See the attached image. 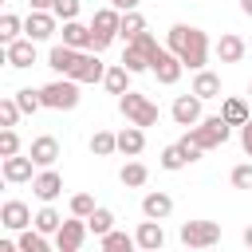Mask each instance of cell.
<instances>
[{"instance_id":"cell-1","label":"cell","mask_w":252,"mask_h":252,"mask_svg":"<svg viewBox=\"0 0 252 252\" xmlns=\"http://www.w3.org/2000/svg\"><path fill=\"white\" fill-rule=\"evenodd\" d=\"M165 47L185 63V71H201V67L209 63V51H213L209 35H205L201 28H193V24H173V28L165 32Z\"/></svg>"},{"instance_id":"cell-2","label":"cell","mask_w":252,"mask_h":252,"mask_svg":"<svg viewBox=\"0 0 252 252\" xmlns=\"http://www.w3.org/2000/svg\"><path fill=\"white\" fill-rule=\"evenodd\" d=\"M79 87H83L79 79H71V75H55L51 83H43V87H39L43 106H47V110H75V106H79V98H83V94H79Z\"/></svg>"},{"instance_id":"cell-3","label":"cell","mask_w":252,"mask_h":252,"mask_svg":"<svg viewBox=\"0 0 252 252\" xmlns=\"http://www.w3.org/2000/svg\"><path fill=\"white\" fill-rule=\"evenodd\" d=\"M118 110H122V118L126 122H134V126H158V102L150 98V94H138V91H126V94H118Z\"/></svg>"},{"instance_id":"cell-4","label":"cell","mask_w":252,"mask_h":252,"mask_svg":"<svg viewBox=\"0 0 252 252\" xmlns=\"http://www.w3.org/2000/svg\"><path fill=\"white\" fill-rule=\"evenodd\" d=\"M118 28H122V12H118L114 4L98 8V12L91 16V32H94L91 47H94V51H106V47H110V43L118 39Z\"/></svg>"},{"instance_id":"cell-5","label":"cell","mask_w":252,"mask_h":252,"mask_svg":"<svg viewBox=\"0 0 252 252\" xmlns=\"http://www.w3.org/2000/svg\"><path fill=\"white\" fill-rule=\"evenodd\" d=\"M201 150H217V146H224L228 142V134H232V126L224 122V114H209V118H201L197 126H189L185 130Z\"/></svg>"},{"instance_id":"cell-6","label":"cell","mask_w":252,"mask_h":252,"mask_svg":"<svg viewBox=\"0 0 252 252\" xmlns=\"http://www.w3.org/2000/svg\"><path fill=\"white\" fill-rule=\"evenodd\" d=\"M201 146L185 134V138H177V142H169L165 150H161V158H158V165L161 169H169V173H177V169H185V165H193V161H201Z\"/></svg>"},{"instance_id":"cell-7","label":"cell","mask_w":252,"mask_h":252,"mask_svg":"<svg viewBox=\"0 0 252 252\" xmlns=\"http://www.w3.org/2000/svg\"><path fill=\"white\" fill-rule=\"evenodd\" d=\"M177 236L185 248H213V244H220V224L217 220H185Z\"/></svg>"},{"instance_id":"cell-8","label":"cell","mask_w":252,"mask_h":252,"mask_svg":"<svg viewBox=\"0 0 252 252\" xmlns=\"http://www.w3.org/2000/svg\"><path fill=\"white\" fill-rule=\"evenodd\" d=\"M87 236H91L87 217H75V213H71V217L59 224V232H55V248H59V252H79Z\"/></svg>"},{"instance_id":"cell-9","label":"cell","mask_w":252,"mask_h":252,"mask_svg":"<svg viewBox=\"0 0 252 252\" xmlns=\"http://www.w3.org/2000/svg\"><path fill=\"white\" fill-rule=\"evenodd\" d=\"M55 32H59V16H55V12H39V8H32V12L24 16V35H28V39L43 43V39H51Z\"/></svg>"},{"instance_id":"cell-10","label":"cell","mask_w":252,"mask_h":252,"mask_svg":"<svg viewBox=\"0 0 252 252\" xmlns=\"http://www.w3.org/2000/svg\"><path fill=\"white\" fill-rule=\"evenodd\" d=\"M35 158L32 154H12V158H0V173H4V181L8 185H24V181H32L35 177Z\"/></svg>"},{"instance_id":"cell-11","label":"cell","mask_w":252,"mask_h":252,"mask_svg":"<svg viewBox=\"0 0 252 252\" xmlns=\"http://www.w3.org/2000/svg\"><path fill=\"white\" fill-rule=\"evenodd\" d=\"M98 55H102V51H94V47L79 51V59H75V67H71V79H79V83H102L106 63H102Z\"/></svg>"},{"instance_id":"cell-12","label":"cell","mask_w":252,"mask_h":252,"mask_svg":"<svg viewBox=\"0 0 252 252\" xmlns=\"http://www.w3.org/2000/svg\"><path fill=\"white\" fill-rule=\"evenodd\" d=\"M150 71H154V79L161 83V87H173L177 79H181V71H185V63L169 51V47H161L158 55H154V63H150Z\"/></svg>"},{"instance_id":"cell-13","label":"cell","mask_w":252,"mask_h":252,"mask_svg":"<svg viewBox=\"0 0 252 252\" xmlns=\"http://www.w3.org/2000/svg\"><path fill=\"white\" fill-rule=\"evenodd\" d=\"M4 63H8V67H16V71H28V67H35V39L20 35V39L4 43Z\"/></svg>"},{"instance_id":"cell-14","label":"cell","mask_w":252,"mask_h":252,"mask_svg":"<svg viewBox=\"0 0 252 252\" xmlns=\"http://www.w3.org/2000/svg\"><path fill=\"white\" fill-rule=\"evenodd\" d=\"M201 102H205V98H197L193 91H189V94H177V98H173V106H169L173 122H177V126H185V130H189V126H197V122L205 118V114H201Z\"/></svg>"},{"instance_id":"cell-15","label":"cell","mask_w":252,"mask_h":252,"mask_svg":"<svg viewBox=\"0 0 252 252\" xmlns=\"http://www.w3.org/2000/svg\"><path fill=\"white\" fill-rule=\"evenodd\" d=\"M32 193L43 201V205H51L59 193H63V173L55 169V165H47V169H39L35 177H32Z\"/></svg>"},{"instance_id":"cell-16","label":"cell","mask_w":252,"mask_h":252,"mask_svg":"<svg viewBox=\"0 0 252 252\" xmlns=\"http://www.w3.org/2000/svg\"><path fill=\"white\" fill-rule=\"evenodd\" d=\"M213 51H217L220 63H240V59L248 55V39H240L236 32H224V35L213 43Z\"/></svg>"},{"instance_id":"cell-17","label":"cell","mask_w":252,"mask_h":252,"mask_svg":"<svg viewBox=\"0 0 252 252\" xmlns=\"http://www.w3.org/2000/svg\"><path fill=\"white\" fill-rule=\"evenodd\" d=\"M28 154L35 158V165H39V169H47V165H55V161H59V138H55V134H39V138H32Z\"/></svg>"},{"instance_id":"cell-18","label":"cell","mask_w":252,"mask_h":252,"mask_svg":"<svg viewBox=\"0 0 252 252\" xmlns=\"http://www.w3.org/2000/svg\"><path fill=\"white\" fill-rule=\"evenodd\" d=\"M35 217H32V209L24 205V201H4L0 205V224L8 228V232H20V228H28Z\"/></svg>"},{"instance_id":"cell-19","label":"cell","mask_w":252,"mask_h":252,"mask_svg":"<svg viewBox=\"0 0 252 252\" xmlns=\"http://www.w3.org/2000/svg\"><path fill=\"white\" fill-rule=\"evenodd\" d=\"M134 240H138V248L142 252H158L161 244H165V228H161V220H142L138 228H134Z\"/></svg>"},{"instance_id":"cell-20","label":"cell","mask_w":252,"mask_h":252,"mask_svg":"<svg viewBox=\"0 0 252 252\" xmlns=\"http://www.w3.org/2000/svg\"><path fill=\"white\" fill-rule=\"evenodd\" d=\"M146 150V126H134V122H126L122 130H118V154H126V158H138Z\"/></svg>"},{"instance_id":"cell-21","label":"cell","mask_w":252,"mask_h":252,"mask_svg":"<svg viewBox=\"0 0 252 252\" xmlns=\"http://www.w3.org/2000/svg\"><path fill=\"white\" fill-rule=\"evenodd\" d=\"M169 213H173V197H169V193L150 189V193L142 197V217H150V220H165Z\"/></svg>"},{"instance_id":"cell-22","label":"cell","mask_w":252,"mask_h":252,"mask_svg":"<svg viewBox=\"0 0 252 252\" xmlns=\"http://www.w3.org/2000/svg\"><path fill=\"white\" fill-rule=\"evenodd\" d=\"M63 43L67 47H79V51H87L91 47V39H94V32H91V24H83V20H63Z\"/></svg>"},{"instance_id":"cell-23","label":"cell","mask_w":252,"mask_h":252,"mask_svg":"<svg viewBox=\"0 0 252 252\" xmlns=\"http://www.w3.org/2000/svg\"><path fill=\"white\" fill-rule=\"evenodd\" d=\"M197 98H220V75L217 71H209V67H201V71H193V87H189Z\"/></svg>"},{"instance_id":"cell-24","label":"cell","mask_w":252,"mask_h":252,"mask_svg":"<svg viewBox=\"0 0 252 252\" xmlns=\"http://www.w3.org/2000/svg\"><path fill=\"white\" fill-rule=\"evenodd\" d=\"M75 59H79V47H67L63 39L47 51V67L55 71V75H71V67H75Z\"/></svg>"},{"instance_id":"cell-25","label":"cell","mask_w":252,"mask_h":252,"mask_svg":"<svg viewBox=\"0 0 252 252\" xmlns=\"http://www.w3.org/2000/svg\"><path fill=\"white\" fill-rule=\"evenodd\" d=\"M130 79H134V71H130L126 63H110L106 75H102V87H106L110 94H126V91H130Z\"/></svg>"},{"instance_id":"cell-26","label":"cell","mask_w":252,"mask_h":252,"mask_svg":"<svg viewBox=\"0 0 252 252\" xmlns=\"http://www.w3.org/2000/svg\"><path fill=\"white\" fill-rule=\"evenodd\" d=\"M220 114H224V122H228V126H236V130H240V126H244L248 118H252V110H248V102H244V98H236V94H228V98H220Z\"/></svg>"},{"instance_id":"cell-27","label":"cell","mask_w":252,"mask_h":252,"mask_svg":"<svg viewBox=\"0 0 252 252\" xmlns=\"http://www.w3.org/2000/svg\"><path fill=\"white\" fill-rule=\"evenodd\" d=\"M122 63H126L134 75H142V71H150V51H146L142 43H134V39H130V43H126V51H122Z\"/></svg>"},{"instance_id":"cell-28","label":"cell","mask_w":252,"mask_h":252,"mask_svg":"<svg viewBox=\"0 0 252 252\" xmlns=\"http://www.w3.org/2000/svg\"><path fill=\"white\" fill-rule=\"evenodd\" d=\"M118 181H122L126 189H142V185L150 181V169H146L142 161H126V165L118 169Z\"/></svg>"},{"instance_id":"cell-29","label":"cell","mask_w":252,"mask_h":252,"mask_svg":"<svg viewBox=\"0 0 252 252\" xmlns=\"http://www.w3.org/2000/svg\"><path fill=\"white\" fill-rule=\"evenodd\" d=\"M16 244H20V252H47V232H39L35 224H28V228H20Z\"/></svg>"},{"instance_id":"cell-30","label":"cell","mask_w":252,"mask_h":252,"mask_svg":"<svg viewBox=\"0 0 252 252\" xmlns=\"http://www.w3.org/2000/svg\"><path fill=\"white\" fill-rule=\"evenodd\" d=\"M98 248H102V252H130V248H138V240H134L130 232H118V228H110L106 236H98Z\"/></svg>"},{"instance_id":"cell-31","label":"cell","mask_w":252,"mask_h":252,"mask_svg":"<svg viewBox=\"0 0 252 252\" xmlns=\"http://www.w3.org/2000/svg\"><path fill=\"white\" fill-rule=\"evenodd\" d=\"M142 32H146V16H142L138 8H134V12H122V28H118V39H126V43H130V39H138Z\"/></svg>"},{"instance_id":"cell-32","label":"cell","mask_w":252,"mask_h":252,"mask_svg":"<svg viewBox=\"0 0 252 252\" xmlns=\"http://www.w3.org/2000/svg\"><path fill=\"white\" fill-rule=\"evenodd\" d=\"M91 154H94V158H110V154H118V134H110V130H94V134H91Z\"/></svg>"},{"instance_id":"cell-33","label":"cell","mask_w":252,"mask_h":252,"mask_svg":"<svg viewBox=\"0 0 252 252\" xmlns=\"http://www.w3.org/2000/svg\"><path fill=\"white\" fill-rule=\"evenodd\" d=\"M39 232H47V236H55L59 232V224H63V217H59V209H51V205H43L39 213H35V220H32Z\"/></svg>"},{"instance_id":"cell-34","label":"cell","mask_w":252,"mask_h":252,"mask_svg":"<svg viewBox=\"0 0 252 252\" xmlns=\"http://www.w3.org/2000/svg\"><path fill=\"white\" fill-rule=\"evenodd\" d=\"M87 228H91V236H106V232L114 228V213L98 205V209H94V213L87 217Z\"/></svg>"},{"instance_id":"cell-35","label":"cell","mask_w":252,"mask_h":252,"mask_svg":"<svg viewBox=\"0 0 252 252\" xmlns=\"http://www.w3.org/2000/svg\"><path fill=\"white\" fill-rule=\"evenodd\" d=\"M16 102H20V110H24V114L43 110V94H39V87H20V91H16Z\"/></svg>"},{"instance_id":"cell-36","label":"cell","mask_w":252,"mask_h":252,"mask_svg":"<svg viewBox=\"0 0 252 252\" xmlns=\"http://www.w3.org/2000/svg\"><path fill=\"white\" fill-rule=\"evenodd\" d=\"M20 32H24V20H20L16 12H4V16H0V43L20 39Z\"/></svg>"},{"instance_id":"cell-37","label":"cell","mask_w":252,"mask_h":252,"mask_svg":"<svg viewBox=\"0 0 252 252\" xmlns=\"http://www.w3.org/2000/svg\"><path fill=\"white\" fill-rule=\"evenodd\" d=\"M67 209H71L75 217H91V213L98 209V201H94V193H75V197L67 201Z\"/></svg>"},{"instance_id":"cell-38","label":"cell","mask_w":252,"mask_h":252,"mask_svg":"<svg viewBox=\"0 0 252 252\" xmlns=\"http://www.w3.org/2000/svg\"><path fill=\"white\" fill-rule=\"evenodd\" d=\"M12 154H20V134H16V126H4L0 130V158H12Z\"/></svg>"},{"instance_id":"cell-39","label":"cell","mask_w":252,"mask_h":252,"mask_svg":"<svg viewBox=\"0 0 252 252\" xmlns=\"http://www.w3.org/2000/svg\"><path fill=\"white\" fill-rule=\"evenodd\" d=\"M228 181H232V189H252V161H240V165H232Z\"/></svg>"},{"instance_id":"cell-40","label":"cell","mask_w":252,"mask_h":252,"mask_svg":"<svg viewBox=\"0 0 252 252\" xmlns=\"http://www.w3.org/2000/svg\"><path fill=\"white\" fill-rule=\"evenodd\" d=\"M20 114H24V110H20V102H16V94L0 102V126H16V122H20Z\"/></svg>"},{"instance_id":"cell-41","label":"cell","mask_w":252,"mask_h":252,"mask_svg":"<svg viewBox=\"0 0 252 252\" xmlns=\"http://www.w3.org/2000/svg\"><path fill=\"white\" fill-rule=\"evenodd\" d=\"M59 20H79V0H55V8H51Z\"/></svg>"},{"instance_id":"cell-42","label":"cell","mask_w":252,"mask_h":252,"mask_svg":"<svg viewBox=\"0 0 252 252\" xmlns=\"http://www.w3.org/2000/svg\"><path fill=\"white\" fill-rule=\"evenodd\" d=\"M240 150H244V154L252 158V118H248V122L240 126Z\"/></svg>"},{"instance_id":"cell-43","label":"cell","mask_w":252,"mask_h":252,"mask_svg":"<svg viewBox=\"0 0 252 252\" xmlns=\"http://www.w3.org/2000/svg\"><path fill=\"white\" fill-rule=\"evenodd\" d=\"M110 4H114V8H118V12H134V8H138V4H142V0H110Z\"/></svg>"},{"instance_id":"cell-44","label":"cell","mask_w":252,"mask_h":252,"mask_svg":"<svg viewBox=\"0 0 252 252\" xmlns=\"http://www.w3.org/2000/svg\"><path fill=\"white\" fill-rule=\"evenodd\" d=\"M28 4H32V8H39V12H51V8H55V0H28Z\"/></svg>"},{"instance_id":"cell-45","label":"cell","mask_w":252,"mask_h":252,"mask_svg":"<svg viewBox=\"0 0 252 252\" xmlns=\"http://www.w3.org/2000/svg\"><path fill=\"white\" fill-rule=\"evenodd\" d=\"M240 240H244V248H252V224H248V228L240 232Z\"/></svg>"},{"instance_id":"cell-46","label":"cell","mask_w":252,"mask_h":252,"mask_svg":"<svg viewBox=\"0 0 252 252\" xmlns=\"http://www.w3.org/2000/svg\"><path fill=\"white\" fill-rule=\"evenodd\" d=\"M240 12H244V16H252V0H240Z\"/></svg>"},{"instance_id":"cell-47","label":"cell","mask_w":252,"mask_h":252,"mask_svg":"<svg viewBox=\"0 0 252 252\" xmlns=\"http://www.w3.org/2000/svg\"><path fill=\"white\" fill-rule=\"evenodd\" d=\"M248 98H252V83H248Z\"/></svg>"},{"instance_id":"cell-48","label":"cell","mask_w":252,"mask_h":252,"mask_svg":"<svg viewBox=\"0 0 252 252\" xmlns=\"http://www.w3.org/2000/svg\"><path fill=\"white\" fill-rule=\"evenodd\" d=\"M248 51H252V39H248Z\"/></svg>"}]
</instances>
